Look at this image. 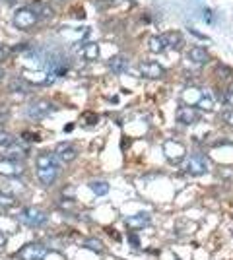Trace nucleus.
<instances>
[{"label": "nucleus", "mask_w": 233, "mask_h": 260, "mask_svg": "<svg viewBox=\"0 0 233 260\" xmlns=\"http://www.w3.org/2000/svg\"><path fill=\"white\" fill-rule=\"evenodd\" d=\"M20 260H45L47 258V249L41 243H27L18 250Z\"/></svg>", "instance_id": "nucleus-7"}, {"label": "nucleus", "mask_w": 233, "mask_h": 260, "mask_svg": "<svg viewBox=\"0 0 233 260\" xmlns=\"http://www.w3.org/2000/svg\"><path fill=\"white\" fill-rule=\"evenodd\" d=\"M18 206V198L10 192H4V190H0V208L2 210H8V208H14Z\"/></svg>", "instance_id": "nucleus-20"}, {"label": "nucleus", "mask_w": 233, "mask_h": 260, "mask_svg": "<svg viewBox=\"0 0 233 260\" xmlns=\"http://www.w3.org/2000/svg\"><path fill=\"white\" fill-rule=\"evenodd\" d=\"M35 175L43 186H51L60 175V159L55 152H41L35 157Z\"/></svg>", "instance_id": "nucleus-1"}, {"label": "nucleus", "mask_w": 233, "mask_h": 260, "mask_svg": "<svg viewBox=\"0 0 233 260\" xmlns=\"http://www.w3.org/2000/svg\"><path fill=\"white\" fill-rule=\"evenodd\" d=\"M126 225L130 229H134V231H140V229H146L148 225H150V216L148 214H136V216H130L126 217Z\"/></svg>", "instance_id": "nucleus-15"}, {"label": "nucleus", "mask_w": 233, "mask_h": 260, "mask_svg": "<svg viewBox=\"0 0 233 260\" xmlns=\"http://www.w3.org/2000/svg\"><path fill=\"white\" fill-rule=\"evenodd\" d=\"M128 60L121 56V54H117V56H113L109 58V70H111L113 74H117V76H121L124 72H128Z\"/></svg>", "instance_id": "nucleus-14"}, {"label": "nucleus", "mask_w": 233, "mask_h": 260, "mask_svg": "<svg viewBox=\"0 0 233 260\" xmlns=\"http://www.w3.org/2000/svg\"><path fill=\"white\" fill-rule=\"evenodd\" d=\"M4 245H6V235H4L2 231H0V249H2Z\"/></svg>", "instance_id": "nucleus-31"}, {"label": "nucleus", "mask_w": 233, "mask_h": 260, "mask_svg": "<svg viewBox=\"0 0 233 260\" xmlns=\"http://www.w3.org/2000/svg\"><path fill=\"white\" fill-rule=\"evenodd\" d=\"M2 153H4V157L20 159V161H22L23 157L27 155V148L22 146V144H12L10 142V146H2Z\"/></svg>", "instance_id": "nucleus-13"}, {"label": "nucleus", "mask_w": 233, "mask_h": 260, "mask_svg": "<svg viewBox=\"0 0 233 260\" xmlns=\"http://www.w3.org/2000/svg\"><path fill=\"white\" fill-rule=\"evenodd\" d=\"M183 101L187 103V105H190V107H196L198 105V101H200V98H202V91H200L198 87H194V86H190V87H187L185 91H183Z\"/></svg>", "instance_id": "nucleus-16"}, {"label": "nucleus", "mask_w": 233, "mask_h": 260, "mask_svg": "<svg viewBox=\"0 0 233 260\" xmlns=\"http://www.w3.org/2000/svg\"><path fill=\"white\" fill-rule=\"evenodd\" d=\"M130 245H134V247H138L140 243H138V237L136 235H130Z\"/></svg>", "instance_id": "nucleus-32"}, {"label": "nucleus", "mask_w": 233, "mask_h": 260, "mask_svg": "<svg viewBox=\"0 0 233 260\" xmlns=\"http://www.w3.org/2000/svg\"><path fill=\"white\" fill-rule=\"evenodd\" d=\"M138 70H140V74L148 80H157V78L163 76V66L159 64V62H155V60H142L140 64H138Z\"/></svg>", "instance_id": "nucleus-8"}, {"label": "nucleus", "mask_w": 233, "mask_h": 260, "mask_svg": "<svg viewBox=\"0 0 233 260\" xmlns=\"http://www.w3.org/2000/svg\"><path fill=\"white\" fill-rule=\"evenodd\" d=\"M218 74H220V76H231L233 74V70L231 68H229V66H223V64H220L218 66Z\"/></svg>", "instance_id": "nucleus-27"}, {"label": "nucleus", "mask_w": 233, "mask_h": 260, "mask_svg": "<svg viewBox=\"0 0 233 260\" xmlns=\"http://www.w3.org/2000/svg\"><path fill=\"white\" fill-rule=\"evenodd\" d=\"M185 153H187L185 152V146L179 144V142H167L165 146H163V155L173 163L181 161L185 157Z\"/></svg>", "instance_id": "nucleus-11"}, {"label": "nucleus", "mask_w": 233, "mask_h": 260, "mask_svg": "<svg viewBox=\"0 0 233 260\" xmlns=\"http://www.w3.org/2000/svg\"><path fill=\"white\" fill-rule=\"evenodd\" d=\"M18 221L23 223V225H29V228H41L49 221V214L45 212L43 208L27 206L18 214Z\"/></svg>", "instance_id": "nucleus-2"}, {"label": "nucleus", "mask_w": 233, "mask_h": 260, "mask_svg": "<svg viewBox=\"0 0 233 260\" xmlns=\"http://www.w3.org/2000/svg\"><path fill=\"white\" fill-rule=\"evenodd\" d=\"M190 33H192V35H196V37H198V39H208V37H206V35H204V33L196 31V29H190Z\"/></svg>", "instance_id": "nucleus-30"}, {"label": "nucleus", "mask_w": 233, "mask_h": 260, "mask_svg": "<svg viewBox=\"0 0 233 260\" xmlns=\"http://www.w3.org/2000/svg\"><path fill=\"white\" fill-rule=\"evenodd\" d=\"M222 120L227 126H233V109H225L222 113Z\"/></svg>", "instance_id": "nucleus-25"}, {"label": "nucleus", "mask_w": 233, "mask_h": 260, "mask_svg": "<svg viewBox=\"0 0 233 260\" xmlns=\"http://www.w3.org/2000/svg\"><path fill=\"white\" fill-rule=\"evenodd\" d=\"M223 105H227V107H233V93L231 91H225V93H223Z\"/></svg>", "instance_id": "nucleus-29"}, {"label": "nucleus", "mask_w": 233, "mask_h": 260, "mask_svg": "<svg viewBox=\"0 0 233 260\" xmlns=\"http://www.w3.org/2000/svg\"><path fill=\"white\" fill-rule=\"evenodd\" d=\"M212 107H214V98H212V93H210V95H208V93H202V98H200L196 109H202V111H210Z\"/></svg>", "instance_id": "nucleus-22"}, {"label": "nucleus", "mask_w": 233, "mask_h": 260, "mask_svg": "<svg viewBox=\"0 0 233 260\" xmlns=\"http://www.w3.org/2000/svg\"><path fill=\"white\" fill-rule=\"evenodd\" d=\"M12 142V134L10 132H6V130H0V148L2 146H6V144H10Z\"/></svg>", "instance_id": "nucleus-26"}, {"label": "nucleus", "mask_w": 233, "mask_h": 260, "mask_svg": "<svg viewBox=\"0 0 233 260\" xmlns=\"http://www.w3.org/2000/svg\"><path fill=\"white\" fill-rule=\"evenodd\" d=\"M189 58L194 64H206L208 58H210V54H208V51L204 47H192L189 51Z\"/></svg>", "instance_id": "nucleus-17"}, {"label": "nucleus", "mask_w": 233, "mask_h": 260, "mask_svg": "<svg viewBox=\"0 0 233 260\" xmlns=\"http://www.w3.org/2000/svg\"><path fill=\"white\" fill-rule=\"evenodd\" d=\"M12 22H14V25L18 29H31L35 23L39 22V18H37L34 8H20V10L14 14Z\"/></svg>", "instance_id": "nucleus-5"}, {"label": "nucleus", "mask_w": 233, "mask_h": 260, "mask_svg": "<svg viewBox=\"0 0 233 260\" xmlns=\"http://www.w3.org/2000/svg\"><path fill=\"white\" fill-rule=\"evenodd\" d=\"M148 47H150V51L155 53V54H161L167 49V45H165V41H163V37H161V35L152 37V39L148 41Z\"/></svg>", "instance_id": "nucleus-18"}, {"label": "nucleus", "mask_w": 233, "mask_h": 260, "mask_svg": "<svg viewBox=\"0 0 233 260\" xmlns=\"http://www.w3.org/2000/svg\"><path fill=\"white\" fill-rule=\"evenodd\" d=\"M200 115H198V109L196 107H190V105H183V107L177 109V122L181 124H194L198 122Z\"/></svg>", "instance_id": "nucleus-10"}, {"label": "nucleus", "mask_w": 233, "mask_h": 260, "mask_svg": "<svg viewBox=\"0 0 233 260\" xmlns=\"http://www.w3.org/2000/svg\"><path fill=\"white\" fill-rule=\"evenodd\" d=\"M89 188H91V192L95 196H105L107 192H109V183L107 181H91L89 183Z\"/></svg>", "instance_id": "nucleus-19"}, {"label": "nucleus", "mask_w": 233, "mask_h": 260, "mask_svg": "<svg viewBox=\"0 0 233 260\" xmlns=\"http://www.w3.org/2000/svg\"><path fill=\"white\" fill-rule=\"evenodd\" d=\"M161 37H163V41H165L167 49H171V51H179V49H183V45H185V37H183L181 31H167V33H163Z\"/></svg>", "instance_id": "nucleus-12"}, {"label": "nucleus", "mask_w": 233, "mask_h": 260, "mask_svg": "<svg viewBox=\"0 0 233 260\" xmlns=\"http://www.w3.org/2000/svg\"><path fill=\"white\" fill-rule=\"evenodd\" d=\"M35 14H37V18H39V20H43V18H51V16H53V8H51L49 4H39V8H35Z\"/></svg>", "instance_id": "nucleus-23"}, {"label": "nucleus", "mask_w": 233, "mask_h": 260, "mask_svg": "<svg viewBox=\"0 0 233 260\" xmlns=\"http://www.w3.org/2000/svg\"><path fill=\"white\" fill-rule=\"evenodd\" d=\"M2 78H4V70L0 68V82H2Z\"/></svg>", "instance_id": "nucleus-34"}, {"label": "nucleus", "mask_w": 233, "mask_h": 260, "mask_svg": "<svg viewBox=\"0 0 233 260\" xmlns=\"http://www.w3.org/2000/svg\"><path fill=\"white\" fill-rule=\"evenodd\" d=\"M86 249H91L93 252H101L103 250V245H101V241L99 239H95V237H89V239H86Z\"/></svg>", "instance_id": "nucleus-24"}, {"label": "nucleus", "mask_w": 233, "mask_h": 260, "mask_svg": "<svg viewBox=\"0 0 233 260\" xmlns=\"http://www.w3.org/2000/svg\"><path fill=\"white\" fill-rule=\"evenodd\" d=\"M4 58H6V51H4V49H2V47H0V62H2V60H4Z\"/></svg>", "instance_id": "nucleus-33"}, {"label": "nucleus", "mask_w": 233, "mask_h": 260, "mask_svg": "<svg viewBox=\"0 0 233 260\" xmlns=\"http://www.w3.org/2000/svg\"><path fill=\"white\" fill-rule=\"evenodd\" d=\"M55 109H56L55 103H53V101H49V99H35V101H31V103L25 107V115H27L29 119L39 120V119L49 117Z\"/></svg>", "instance_id": "nucleus-3"}, {"label": "nucleus", "mask_w": 233, "mask_h": 260, "mask_svg": "<svg viewBox=\"0 0 233 260\" xmlns=\"http://www.w3.org/2000/svg\"><path fill=\"white\" fill-rule=\"evenodd\" d=\"M25 173V165L20 159H10V157H2L0 159V175L8 177V179H20Z\"/></svg>", "instance_id": "nucleus-4"}, {"label": "nucleus", "mask_w": 233, "mask_h": 260, "mask_svg": "<svg viewBox=\"0 0 233 260\" xmlns=\"http://www.w3.org/2000/svg\"><path fill=\"white\" fill-rule=\"evenodd\" d=\"M185 167L190 175L194 177H200V175L208 173V159L202 155V153H190L185 161Z\"/></svg>", "instance_id": "nucleus-6"}, {"label": "nucleus", "mask_w": 233, "mask_h": 260, "mask_svg": "<svg viewBox=\"0 0 233 260\" xmlns=\"http://www.w3.org/2000/svg\"><path fill=\"white\" fill-rule=\"evenodd\" d=\"M227 91H231V93H233V82L229 84V87H227Z\"/></svg>", "instance_id": "nucleus-35"}, {"label": "nucleus", "mask_w": 233, "mask_h": 260, "mask_svg": "<svg viewBox=\"0 0 233 260\" xmlns=\"http://www.w3.org/2000/svg\"><path fill=\"white\" fill-rule=\"evenodd\" d=\"M82 56H84L86 60H95V58L99 56V45L88 43L86 47H84V51H82Z\"/></svg>", "instance_id": "nucleus-21"}, {"label": "nucleus", "mask_w": 233, "mask_h": 260, "mask_svg": "<svg viewBox=\"0 0 233 260\" xmlns=\"http://www.w3.org/2000/svg\"><path fill=\"white\" fill-rule=\"evenodd\" d=\"M55 153L56 157L60 159V163H72L78 157V148L74 144H70V142H60L56 146Z\"/></svg>", "instance_id": "nucleus-9"}, {"label": "nucleus", "mask_w": 233, "mask_h": 260, "mask_svg": "<svg viewBox=\"0 0 233 260\" xmlns=\"http://www.w3.org/2000/svg\"><path fill=\"white\" fill-rule=\"evenodd\" d=\"M27 82H14V86H12V89L14 91H29V87L25 86Z\"/></svg>", "instance_id": "nucleus-28"}]
</instances>
